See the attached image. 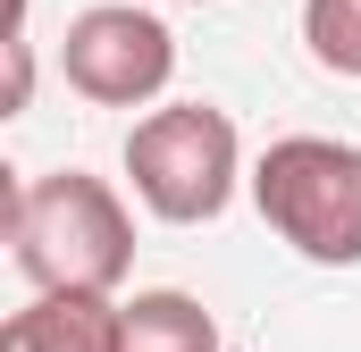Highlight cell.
Instances as JSON below:
<instances>
[{
	"instance_id": "1",
	"label": "cell",
	"mask_w": 361,
	"mask_h": 352,
	"mask_svg": "<svg viewBox=\"0 0 361 352\" xmlns=\"http://www.w3.org/2000/svg\"><path fill=\"white\" fill-rule=\"evenodd\" d=\"M8 260L34 294H118L135 268V218L109 176L51 168L8 184Z\"/></svg>"
},
{
	"instance_id": "2",
	"label": "cell",
	"mask_w": 361,
	"mask_h": 352,
	"mask_svg": "<svg viewBox=\"0 0 361 352\" xmlns=\"http://www.w3.org/2000/svg\"><path fill=\"white\" fill-rule=\"evenodd\" d=\"M252 201L277 244L311 268H361V143L345 134H277L252 168Z\"/></svg>"
},
{
	"instance_id": "3",
	"label": "cell",
	"mask_w": 361,
	"mask_h": 352,
	"mask_svg": "<svg viewBox=\"0 0 361 352\" xmlns=\"http://www.w3.org/2000/svg\"><path fill=\"white\" fill-rule=\"evenodd\" d=\"M126 176L135 201L169 227H210L235 184H244V134L219 101H169L152 118H135L126 134Z\"/></svg>"
},
{
	"instance_id": "4",
	"label": "cell",
	"mask_w": 361,
	"mask_h": 352,
	"mask_svg": "<svg viewBox=\"0 0 361 352\" xmlns=\"http://www.w3.org/2000/svg\"><path fill=\"white\" fill-rule=\"evenodd\" d=\"M59 76H68V92H85L92 109H143V101H160L169 76H177V34L152 8L101 0L85 17H68Z\"/></svg>"
},
{
	"instance_id": "5",
	"label": "cell",
	"mask_w": 361,
	"mask_h": 352,
	"mask_svg": "<svg viewBox=\"0 0 361 352\" xmlns=\"http://www.w3.org/2000/svg\"><path fill=\"white\" fill-rule=\"evenodd\" d=\"M118 327H126V302L109 294H34L0 327V352H118Z\"/></svg>"
},
{
	"instance_id": "6",
	"label": "cell",
	"mask_w": 361,
	"mask_h": 352,
	"mask_svg": "<svg viewBox=\"0 0 361 352\" xmlns=\"http://www.w3.org/2000/svg\"><path fill=\"white\" fill-rule=\"evenodd\" d=\"M118 352H219V319L193 294H177V285H152V294L126 302Z\"/></svg>"
},
{
	"instance_id": "7",
	"label": "cell",
	"mask_w": 361,
	"mask_h": 352,
	"mask_svg": "<svg viewBox=\"0 0 361 352\" xmlns=\"http://www.w3.org/2000/svg\"><path fill=\"white\" fill-rule=\"evenodd\" d=\"M302 42L328 76H361V0H302Z\"/></svg>"
},
{
	"instance_id": "8",
	"label": "cell",
	"mask_w": 361,
	"mask_h": 352,
	"mask_svg": "<svg viewBox=\"0 0 361 352\" xmlns=\"http://www.w3.org/2000/svg\"><path fill=\"white\" fill-rule=\"evenodd\" d=\"M185 8H210V0H185Z\"/></svg>"
}]
</instances>
